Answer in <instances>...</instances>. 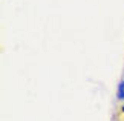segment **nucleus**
I'll return each instance as SVG.
<instances>
[{"label": "nucleus", "mask_w": 124, "mask_h": 121, "mask_svg": "<svg viewBox=\"0 0 124 121\" xmlns=\"http://www.w3.org/2000/svg\"><path fill=\"white\" fill-rule=\"evenodd\" d=\"M116 98L120 101H124V80H121L118 83V88H116Z\"/></svg>", "instance_id": "nucleus-1"}, {"label": "nucleus", "mask_w": 124, "mask_h": 121, "mask_svg": "<svg viewBox=\"0 0 124 121\" xmlns=\"http://www.w3.org/2000/svg\"><path fill=\"white\" fill-rule=\"evenodd\" d=\"M120 113L123 115V117H124V103L121 104V107H120Z\"/></svg>", "instance_id": "nucleus-2"}]
</instances>
